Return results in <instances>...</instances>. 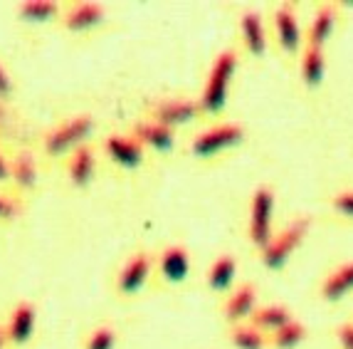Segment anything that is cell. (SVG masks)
Returning <instances> with one entry per match:
<instances>
[{
	"mask_svg": "<svg viewBox=\"0 0 353 349\" xmlns=\"http://www.w3.org/2000/svg\"><path fill=\"white\" fill-rule=\"evenodd\" d=\"M235 72H237V55L232 53V50H225V53H220L218 57H215L210 77H208V84H205V92H203L201 102H198L201 112L218 114L220 109L225 107Z\"/></svg>",
	"mask_w": 353,
	"mask_h": 349,
	"instance_id": "obj_1",
	"label": "cell"
},
{
	"mask_svg": "<svg viewBox=\"0 0 353 349\" xmlns=\"http://www.w3.org/2000/svg\"><path fill=\"white\" fill-rule=\"evenodd\" d=\"M94 129V119L89 117V114H77V117L67 119L62 124H57L52 131L45 134V154L48 156H62L67 151H74L77 147H82L84 139L92 134Z\"/></svg>",
	"mask_w": 353,
	"mask_h": 349,
	"instance_id": "obj_2",
	"label": "cell"
},
{
	"mask_svg": "<svg viewBox=\"0 0 353 349\" xmlns=\"http://www.w3.org/2000/svg\"><path fill=\"white\" fill-rule=\"evenodd\" d=\"M306 233H309V218H306V216L292 220V223H289L279 236L272 238L270 245L262 250V263H265L270 270H279V267L292 258V253L304 243Z\"/></svg>",
	"mask_w": 353,
	"mask_h": 349,
	"instance_id": "obj_3",
	"label": "cell"
},
{
	"mask_svg": "<svg viewBox=\"0 0 353 349\" xmlns=\"http://www.w3.org/2000/svg\"><path fill=\"white\" fill-rule=\"evenodd\" d=\"M272 211H274V194L270 186H259L252 194L250 206V240L259 250H265L272 243Z\"/></svg>",
	"mask_w": 353,
	"mask_h": 349,
	"instance_id": "obj_4",
	"label": "cell"
},
{
	"mask_svg": "<svg viewBox=\"0 0 353 349\" xmlns=\"http://www.w3.org/2000/svg\"><path fill=\"white\" fill-rule=\"evenodd\" d=\"M242 136H245V129L240 124H218L195 136L193 144H190V151L198 159H210V156L220 154L225 149L240 144Z\"/></svg>",
	"mask_w": 353,
	"mask_h": 349,
	"instance_id": "obj_5",
	"label": "cell"
},
{
	"mask_svg": "<svg viewBox=\"0 0 353 349\" xmlns=\"http://www.w3.org/2000/svg\"><path fill=\"white\" fill-rule=\"evenodd\" d=\"M148 275H151V255L148 253L131 255L117 275V290L121 295H136L146 285Z\"/></svg>",
	"mask_w": 353,
	"mask_h": 349,
	"instance_id": "obj_6",
	"label": "cell"
},
{
	"mask_svg": "<svg viewBox=\"0 0 353 349\" xmlns=\"http://www.w3.org/2000/svg\"><path fill=\"white\" fill-rule=\"evenodd\" d=\"M35 305L32 302H18L12 308L10 317H8V327H6V337L10 344H28L32 332H35Z\"/></svg>",
	"mask_w": 353,
	"mask_h": 349,
	"instance_id": "obj_7",
	"label": "cell"
},
{
	"mask_svg": "<svg viewBox=\"0 0 353 349\" xmlns=\"http://www.w3.org/2000/svg\"><path fill=\"white\" fill-rule=\"evenodd\" d=\"M274 30H277V42L284 53L294 55L299 53L301 48V30L299 23H296L294 8L284 3L274 10Z\"/></svg>",
	"mask_w": 353,
	"mask_h": 349,
	"instance_id": "obj_8",
	"label": "cell"
},
{
	"mask_svg": "<svg viewBox=\"0 0 353 349\" xmlns=\"http://www.w3.org/2000/svg\"><path fill=\"white\" fill-rule=\"evenodd\" d=\"M198 112H201L198 102L181 100V97H178V100L161 102L159 107L153 109V122H156V124H161V126H168V129H173V126L190 122V119H193Z\"/></svg>",
	"mask_w": 353,
	"mask_h": 349,
	"instance_id": "obj_9",
	"label": "cell"
},
{
	"mask_svg": "<svg viewBox=\"0 0 353 349\" xmlns=\"http://www.w3.org/2000/svg\"><path fill=\"white\" fill-rule=\"evenodd\" d=\"M104 151L114 164L124 166V169H136V166H141V161H143V147L136 142L134 136L112 134L104 142Z\"/></svg>",
	"mask_w": 353,
	"mask_h": 349,
	"instance_id": "obj_10",
	"label": "cell"
},
{
	"mask_svg": "<svg viewBox=\"0 0 353 349\" xmlns=\"http://www.w3.org/2000/svg\"><path fill=\"white\" fill-rule=\"evenodd\" d=\"M159 270L168 283H183L190 272V255L183 245H171L161 253Z\"/></svg>",
	"mask_w": 353,
	"mask_h": 349,
	"instance_id": "obj_11",
	"label": "cell"
},
{
	"mask_svg": "<svg viewBox=\"0 0 353 349\" xmlns=\"http://www.w3.org/2000/svg\"><path fill=\"white\" fill-rule=\"evenodd\" d=\"M97 171V156H94V149L82 144V147H77L72 151L70 161H67V173H70V181L74 186H87L92 181Z\"/></svg>",
	"mask_w": 353,
	"mask_h": 349,
	"instance_id": "obj_12",
	"label": "cell"
},
{
	"mask_svg": "<svg viewBox=\"0 0 353 349\" xmlns=\"http://www.w3.org/2000/svg\"><path fill=\"white\" fill-rule=\"evenodd\" d=\"M104 20V8L99 3H74L65 12V28L72 32H84L92 30Z\"/></svg>",
	"mask_w": 353,
	"mask_h": 349,
	"instance_id": "obj_13",
	"label": "cell"
},
{
	"mask_svg": "<svg viewBox=\"0 0 353 349\" xmlns=\"http://www.w3.org/2000/svg\"><path fill=\"white\" fill-rule=\"evenodd\" d=\"M254 305H257V290L252 283H245L225 302V317L230 322H242L254 312Z\"/></svg>",
	"mask_w": 353,
	"mask_h": 349,
	"instance_id": "obj_14",
	"label": "cell"
},
{
	"mask_svg": "<svg viewBox=\"0 0 353 349\" xmlns=\"http://www.w3.org/2000/svg\"><path fill=\"white\" fill-rule=\"evenodd\" d=\"M134 139L139 144H146V147L156 149V151H171L176 136H173V129L168 126H161L156 122H141V124L134 126Z\"/></svg>",
	"mask_w": 353,
	"mask_h": 349,
	"instance_id": "obj_15",
	"label": "cell"
},
{
	"mask_svg": "<svg viewBox=\"0 0 353 349\" xmlns=\"http://www.w3.org/2000/svg\"><path fill=\"white\" fill-rule=\"evenodd\" d=\"M8 171H10L8 181H12V184L23 191L32 189L37 184V161L30 151H18V154L12 156L8 161Z\"/></svg>",
	"mask_w": 353,
	"mask_h": 349,
	"instance_id": "obj_16",
	"label": "cell"
},
{
	"mask_svg": "<svg viewBox=\"0 0 353 349\" xmlns=\"http://www.w3.org/2000/svg\"><path fill=\"white\" fill-rule=\"evenodd\" d=\"M334 25H336V10L331 3L321 6L314 15L312 25H309V35H306V48H319L324 50L326 40L329 35L334 32Z\"/></svg>",
	"mask_w": 353,
	"mask_h": 349,
	"instance_id": "obj_17",
	"label": "cell"
},
{
	"mask_svg": "<svg viewBox=\"0 0 353 349\" xmlns=\"http://www.w3.org/2000/svg\"><path fill=\"white\" fill-rule=\"evenodd\" d=\"M351 290H353V261L343 263L341 267H336L329 278L324 280V285H321V297L329 302H336Z\"/></svg>",
	"mask_w": 353,
	"mask_h": 349,
	"instance_id": "obj_18",
	"label": "cell"
},
{
	"mask_svg": "<svg viewBox=\"0 0 353 349\" xmlns=\"http://www.w3.org/2000/svg\"><path fill=\"white\" fill-rule=\"evenodd\" d=\"M242 40H245V48L252 55H262L267 48V37H265V28H262V18H259L254 10H248L242 15Z\"/></svg>",
	"mask_w": 353,
	"mask_h": 349,
	"instance_id": "obj_19",
	"label": "cell"
},
{
	"mask_svg": "<svg viewBox=\"0 0 353 349\" xmlns=\"http://www.w3.org/2000/svg\"><path fill=\"white\" fill-rule=\"evenodd\" d=\"M252 327L259 332H277L279 327H284L287 322H292V314L282 305H270V308H259L252 314Z\"/></svg>",
	"mask_w": 353,
	"mask_h": 349,
	"instance_id": "obj_20",
	"label": "cell"
},
{
	"mask_svg": "<svg viewBox=\"0 0 353 349\" xmlns=\"http://www.w3.org/2000/svg\"><path fill=\"white\" fill-rule=\"evenodd\" d=\"M235 272H237V261L232 255H220L218 261L212 263L210 270H208V285H210V290L215 292H223L228 290L232 280H235Z\"/></svg>",
	"mask_w": 353,
	"mask_h": 349,
	"instance_id": "obj_21",
	"label": "cell"
},
{
	"mask_svg": "<svg viewBox=\"0 0 353 349\" xmlns=\"http://www.w3.org/2000/svg\"><path fill=\"white\" fill-rule=\"evenodd\" d=\"M324 70H326V59H324V50L319 48H306L304 57H301V77L309 87H316L324 79Z\"/></svg>",
	"mask_w": 353,
	"mask_h": 349,
	"instance_id": "obj_22",
	"label": "cell"
},
{
	"mask_svg": "<svg viewBox=\"0 0 353 349\" xmlns=\"http://www.w3.org/2000/svg\"><path fill=\"white\" fill-rule=\"evenodd\" d=\"M59 12V6L52 0H28V3H20L18 15L28 23H48Z\"/></svg>",
	"mask_w": 353,
	"mask_h": 349,
	"instance_id": "obj_23",
	"label": "cell"
},
{
	"mask_svg": "<svg viewBox=\"0 0 353 349\" xmlns=\"http://www.w3.org/2000/svg\"><path fill=\"white\" fill-rule=\"evenodd\" d=\"M230 339L237 349H265V332L254 330L252 325H235L230 332Z\"/></svg>",
	"mask_w": 353,
	"mask_h": 349,
	"instance_id": "obj_24",
	"label": "cell"
},
{
	"mask_svg": "<svg viewBox=\"0 0 353 349\" xmlns=\"http://www.w3.org/2000/svg\"><path fill=\"white\" fill-rule=\"evenodd\" d=\"M306 337V327L301 322H287L284 327H279L277 332H272V344L277 349H292Z\"/></svg>",
	"mask_w": 353,
	"mask_h": 349,
	"instance_id": "obj_25",
	"label": "cell"
},
{
	"mask_svg": "<svg viewBox=\"0 0 353 349\" xmlns=\"http://www.w3.org/2000/svg\"><path fill=\"white\" fill-rule=\"evenodd\" d=\"M114 344H117V332L106 325L92 330L87 337V349H114Z\"/></svg>",
	"mask_w": 353,
	"mask_h": 349,
	"instance_id": "obj_26",
	"label": "cell"
},
{
	"mask_svg": "<svg viewBox=\"0 0 353 349\" xmlns=\"http://www.w3.org/2000/svg\"><path fill=\"white\" fill-rule=\"evenodd\" d=\"M23 214V203L12 194H0V223H10Z\"/></svg>",
	"mask_w": 353,
	"mask_h": 349,
	"instance_id": "obj_27",
	"label": "cell"
},
{
	"mask_svg": "<svg viewBox=\"0 0 353 349\" xmlns=\"http://www.w3.org/2000/svg\"><path fill=\"white\" fill-rule=\"evenodd\" d=\"M331 206H334L339 214L353 218V191H341V194H336L334 198H331Z\"/></svg>",
	"mask_w": 353,
	"mask_h": 349,
	"instance_id": "obj_28",
	"label": "cell"
},
{
	"mask_svg": "<svg viewBox=\"0 0 353 349\" xmlns=\"http://www.w3.org/2000/svg\"><path fill=\"white\" fill-rule=\"evenodd\" d=\"M336 334H339V342H341L343 349H353V322H348V325H341Z\"/></svg>",
	"mask_w": 353,
	"mask_h": 349,
	"instance_id": "obj_29",
	"label": "cell"
},
{
	"mask_svg": "<svg viewBox=\"0 0 353 349\" xmlns=\"http://www.w3.org/2000/svg\"><path fill=\"white\" fill-rule=\"evenodd\" d=\"M10 92H12V79H10V75H8L6 67L0 65V100L10 97Z\"/></svg>",
	"mask_w": 353,
	"mask_h": 349,
	"instance_id": "obj_30",
	"label": "cell"
},
{
	"mask_svg": "<svg viewBox=\"0 0 353 349\" xmlns=\"http://www.w3.org/2000/svg\"><path fill=\"white\" fill-rule=\"evenodd\" d=\"M10 122H12V114H10V109L3 104V100H0V131H8V126H10Z\"/></svg>",
	"mask_w": 353,
	"mask_h": 349,
	"instance_id": "obj_31",
	"label": "cell"
},
{
	"mask_svg": "<svg viewBox=\"0 0 353 349\" xmlns=\"http://www.w3.org/2000/svg\"><path fill=\"white\" fill-rule=\"evenodd\" d=\"M8 178H10V171H8V159L3 156V151H0V184L8 181Z\"/></svg>",
	"mask_w": 353,
	"mask_h": 349,
	"instance_id": "obj_32",
	"label": "cell"
},
{
	"mask_svg": "<svg viewBox=\"0 0 353 349\" xmlns=\"http://www.w3.org/2000/svg\"><path fill=\"white\" fill-rule=\"evenodd\" d=\"M8 347V337H6V327L0 325V349H6Z\"/></svg>",
	"mask_w": 353,
	"mask_h": 349,
	"instance_id": "obj_33",
	"label": "cell"
}]
</instances>
